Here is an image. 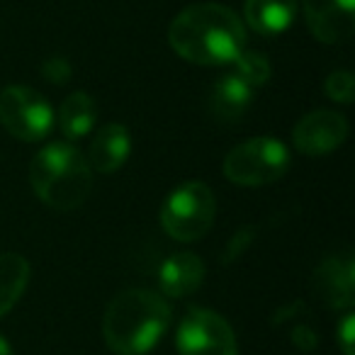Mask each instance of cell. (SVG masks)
<instances>
[{
    "label": "cell",
    "instance_id": "obj_1",
    "mask_svg": "<svg viewBox=\"0 0 355 355\" xmlns=\"http://www.w3.org/2000/svg\"><path fill=\"white\" fill-rule=\"evenodd\" d=\"M168 42L173 51L190 64L224 66L243 51L246 30L229 8L219 3H198L175 15Z\"/></svg>",
    "mask_w": 355,
    "mask_h": 355
},
{
    "label": "cell",
    "instance_id": "obj_2",
    "mask_svg": "<svg viewBox=\"0 0 355 355\" xmlns=\"http://www.w3.org/2000/svg\"><path fill=\"white\" fill-rule=\"evenodd\" d=\"M171 306L151 290H127L110 302L103 338L114 355H146L171 326Z\"/></svg>",
    "mask_w": 355,
    "mask_h": 355
},
{
    "label": "cell",
    "instance_id": "obj_3",
    "mask_svg": "<svg viewBox=\"0 0 355 355\" xmlns=\"http://www.w3.org/2000/svg\"><path fill=\"white\" fill-rule=\"evenodd\" d=\"M37 198L61 212L80 207L93 190V168L76 146L56 141L44 146L30 166Z\"/></svg>",
    "mask_w": 355,
    "mask_h": 355
},
{
    "label": "cell",
    "instance_id": "obj_4",
    "mask_svg": "<svg viewBox=\"0 0 355 355\" xmlns=\"http://www.w3.org/2000/svg\"><path fill=\"white\" fill-rule=\"evenodd\" d=\"M217 217V200L209 185L185 183L168 195L161 207V227L178 241H198L212 229Z\"/></svg>",
    "mask_w": 355,
    "mask_h": 355
},
{
    "label": "cell",
    "instance_id": "obj_5",
    "mask_svg": "<svg viewBox=\"0 0 355 355\" xmlns=\"http://www.w3.org/2000/svg\"><path fill=\"white\" fill-rule=\"evenodd\" d=\"M290 168V151L272 137H256L234 146L224 158V175L236 185L258 188L280 180Z\"/></svg>",
    "mask_w": 355,
    "mask_h": 355
},
{
    "label": "cell",
    "instance_id": "obj_6",
    "mask_svg": "<svg viewBox=\"0 0 355 355\" xmlns=\"http://www.w3.org/2000/svg\"><path fill=\"white\" fill-rule=\"evenodd\" d=\"M0 124L20 141H40L54 127V110L37 90L10 85L0 93Z\"/></svg>",
    "mask_w": 355,
    "mask_h": 355
},
{
    "label": "cell",
    "instance_id": "obj_7",
    "mask_svg": "<svg viewBox=\"0 0 355 355\" xmlns=\"http://www.w3.org/2000/svg\"><path fill=\"white\" fill-rule=\"evenodd\" d=\"M180 355H236V336L224 316L209 309H190L175 334Z\"/></svg>",
    "mask_w": 355,
    "mask_h": 355
},
{
    "label": "cell",
    "instance_id": "obj_8",
    "mask_svg": "<svg viewBox=\"0 0 355 355\" xmlns=\"http://www.w3.org/2000/svg\"><path fill=\"white\" fill-rule=\"evenodd\" d=\"M348 137V122L343 114L331 110H316L297 122L292 129L295 146L306 156H326L336 151Z\"/></svg>",
    "mask_w": 355,
    "mask_h": 355
},
{
    "label": "cell",
    "instance_id": "obj_9",
    "mask_svg": "<svg viewBox=\"0 0 355 355\" xmlns=\"http://www.w3.org/2000/svg\"><path fill=\"white\" fill-rule=\"evenodd\" d=\"M311 35L324 44H336L353 35L355 0H302Z\"/></svg>",
    "mask_w": 355,
    "mask_h": 355
},
{
    "label": "cell",
    "instance_id": "obj_10",
    "mask_svg": "<svg viewBox=\"0 0 355 355\" xmlns=\"http://www.w3.org/2000/svg\"><path fill=\"white\" fill-rule=\"evenodd\" d=\"M314 287L329 306L348 309L355 302V263L350 256H329L314 272Z\"/></svg>",
    "mask_w": 355,
    "mask_h": 355
},
{
    "label": "cell",
    "instance_id": "obj_11",
    "mask_svg": "<svg viewBox=\"0 0 355 355\" xmlns=\"http://www.w3.org/2000/svg\"><path fill=\"white\" fill-rule=\"evenodd\" d=\"M205 280V263L195 253H173L158 268V287L168 297H185Z\"/></svg>",
    "mask_w": 355,
    "mask_h": 355
},
{
    "label": "cell",
    "instance_id": "obj_12",
    "mask_svg": "<svg viewBox=\"0 0 355 355\" xmlns=\"http://www.w3.org/2000/svg\"><path fill=\"white\" fill-rule=\"evenodd\" d=\"M129 153H132V137L124 124L110 122L95 134L93 144H90L88 163L98 173H114L127 163Z\"/></svg>",
    "mask_w": 355,
    "mask_h": 355
},
{
    "label": "cell",
    "instance_id": "obj_13",
    "mask_svg": "<svg viewBox=\"0 0 355 355\" xmlns=\"http://www.w3.org/2000/svg\"><path fill=\"white\" fill-rule=\"evenodd\" d=\"M297 0H246L243 15L256 32L266 37L282 35L297 17Z\"/></svg>",
    "mask_w": 355,
    "mask_h": 355
},
{
    "label": "cell",
    "instance_id": "obj_14",
    "mask_svg": "<svg viewBox=\"0 0 355 355\" xmlns=\"http://www.w3.org/2000/svg\"><path fill=\"white\" fill-rule=\"evenodd\" d=\"M253 93H256V88L251 83H246L239 73H234V71L232 73H224L214 83L212 95H209L212 112L217 117L227 119V122H234V119H239L248 110Z\"/></svg>",
    "mask_w": 355,
    "mask_h": 355
},
{
    "label": "cell",
    "instance_id": "obj_15",
    "mask_svg": "<svg viewBox=\"0 0 355 355\" xmlns=\"http://www.w3.org/2000/svg\"><path fill=\"white\" fill-rule=\"evenodd\" d=\"M98 122V105L88 93H71L59 110V129L69 141L88 137Z\"/></svg>",
    "mask_w": 355,
    "mask_h": 355
},
{
    "label": "cell",
    "instance_id": "obj_16",
    "mask_svg": "<svg viewBox=\"0 0 355 355\" xmlns=\"http://www.w3.org/2000/svg\"><path fill=\"white\" fill-rule=\"evenodd\" d=\"M30 282V263L17 253H0V316L20 302Z\"/></svg>",
    "mask_w": 355,
    "mask_h": 355
},
{
    "label": "cell",
    "instance_id": "obj_17",
    "mask_svg": "<svg viewBox=\"0 0 355 355\" xmlns=\"http://www.w3.org/2000/svg\"><path fill=\"white\" fill-rule=\"evenodd\" d=\"M234 73L241 76L246 83H251L253 88H261L270 80V61H268L266 54H258V51H246L243 49L236 59L232 61Z\"/></svg>",
    "mask_w": 355,
    "mask_h": 355
},
{
    "label": "cell",
    "instance_id": "obj_18",
    "mask_svg": "<svg viewBox=\"0 0 355 355\" xmlns=\"http://www.w3.org/2000/svg\"><path fill=\"white\" fill-rule=\"evenodd\" d=\"M326 95L336 103H353L355 98V78L348 71H336L326 78Z\"/></svg>",
    "mask_w": 355,
    "mask_h": 355
},
{
    "label": "cell",
    "instance_id": "obj_19",
    "mask_svg": "<svg viewBox=\"0 0 355 355\" xmlns=\"http://www.w3.org/2000/svg\"><path fill=\"white\" fill-rule=\"evenodd\" d=\"M42 73H44L51 83H66V80L71 78V64L66 59H61V56H56V59L44 61Z\"/></svg>",
    "mask_w": 355,
    "mask_h": 355
},
{
    "label": "cell",
    "instance_id": "obj_20",
    "mask_svg": "<svg viewBox=\"0 0 355 355\" xmlns=\"http://www.w3.org/2000/svg\"><path fill=\"white\" fill-rule=\"evenodd\" d=\"M353 338H355V319L353 314H348L338 329V343L343 355H353Z\"/></svg>",
    "mask_w": 355,
    "mask_h": 355
},
{
    "label": "cell",
    "instance_id": "obj_21",
    "mask_svg": "<svg viewBox=\"0 0 355 355\" xmlns=\"http://www.w3.org/2000/svg\"><path fill=\"white\" fill-rule=\"evenodd\" d=\"M0 355H15V353H12V348H10V343H8L3 336H0Z\"/></svg>",
    "mask_w": 355,
    "mask_h": 355
}]
</instances>
